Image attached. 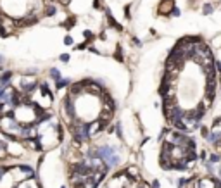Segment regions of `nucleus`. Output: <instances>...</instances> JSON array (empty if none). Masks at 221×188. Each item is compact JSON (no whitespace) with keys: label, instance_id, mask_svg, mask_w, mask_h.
I'll use <instances>...</instances> for the list:
<instances>
[{"label":"nucleus","instance_id":"obj_9","mask_svg":"<svg viewBox=\"0 0 221 188\" xmlns=\"http://www.w3.org/2000/svg\"><path fill=\"white\" fill-rule=\"evenodd\" d=\"M64 41H66V45H71V43H73V38H71V36H66Z\"/></svg>","mask_w":221,"mask_h":188},{"label":"nucleus","instance_id":"obj_8","mask_svg":"<svg viewBox=\"0 0 221 188\" xmlns=\"http://www.w3.org/2000/svg\"><path fill=\"white\" fill-rule=\"evenodd\" d=\"M171 14H173V16H180V9H176V7H175V9L171 10Z\"/></svg>","mask_w":221,"mask_h":188},{"label":"nucleus","instance_id":"obj_1","mask_svg":"<svg viewBox=\"0 0 221 188\" xmlns=\"http://www.w3.org/2000/svg\"><path fill=\"white\" fill-rule=\"evenodd\" d=\"M173 9H175V0H161L157 12H159L161 16H168Z\"/></svg>","mask_w":221,"mask_h":188},{"label":"nucleus","instance_id":"obj_10","mask_svg":"<svg viewBox=\"0 0 221 188\" xmlns=\"http://www.w3.org/2000/svg\"><path fill=\"white\" fill-rule=\"evenodd\" d=\"M216 67H218V71L221 73V62H216Z\"/></svg>","mask_w":221,"mask_h":188},{"label":"nucleus","instance_id":"obj_3","mask_svg":"<svg viewBox=\"0 0 221 188\" xmlns=\"http://www.w3.org/2000/svg\"><path fill=\"white\" fill-rule=\"evenodd\" d=\"M55 14V7L54 5H47L45 7V16H54Z\"/></svg>","mask_w":221,"mask_h":188},{"label":"nucleus","instance_id":"obj_2","mask_svg":"<svg viewBox=\"0 0 221 188\" xmlns=\"http://www.w3.org/2000/svg\"><path fill=\"white\" fill-rule=\"evenodd\" d=\"M107 21H109V24H111L112 28H116V29H121V26H119V24H118V22L114 21V17H112L111 14H107Z\"/></svg>","mask_w":221,"mask_h":188},{"label":"nucleus","instance_id":"obj_7","mask_svg":"<svg viewBox=\"0 0 221 188\" xmlns=\"http://www.w3.org/2000/svg\"><path fill=\"white\" fill-rule=\"evenodd\" d=\"M50 76H52V78H59V71H57V69H52V71H50Z\"/></svg>","mask_w":221,"mask_h":188},{"label":"nucleus","instance_id":"obj_5","mask_svg":"<svg viewBox=\"0 0 221 188\" xmlns=\"http://www.w3.org/2000/svg\"><path fill=\"white\" fill-rule=\"evenodd\" d=\"M66 85H69L67 79H59V81H57V88H62V86H66Z\"/></svg>","mask_w":221,"mask_h":188},{"label":"nucleus","instance_id":"obj_12","mask_svg":"<svg viewBox=\"0 0 221 188\" xmlns=\"http://www.w3.org/2000/svg\"><path fill=\"white\" fill-rule=\"evenodd\" d=\"M0 62H2V57H0Z\"/></svg>","mask_w":221,"mask_h":188},{"label":"nucleus","instance_id":"obj_11","mask_svg":"<svg viewBox=\"0 0 221 188\" xmlns=\"http://www.w3.org/2000/svg\"><path fill=\"white\" fill-rule=\"evenodd\" d=\"M220 86H221V79H220Z\"/></svg>","mask_w":221,"mask_h":188},{"label":"nucleus","instance_id":"obj_6","mask_svg":"<svg viewBox=\"0 0 221 188\" xmlns=\"http://www.w3.org/2000/svg\"><path fill=\"white\" fill-rule=\"evenodd\" d=\"M213 10V5H204V14H211Z\"/></svg>","mask_w":221,"mask_h":188},{"label":"nucleus","instance_id":"obj_4","mask_svg":"<svg viewBox=\"0 0 221 188\" xmlns=\"http://www.w3.org/2000/svg\"><path fill=\"white\" fill-rule=\"evenodd\" d=\"M74 21H76L74 17H71V19H67V21L64 22V28H73V24H74Z\"/></svg>","mask_w":221,"mask_h":188}]
</instances>
